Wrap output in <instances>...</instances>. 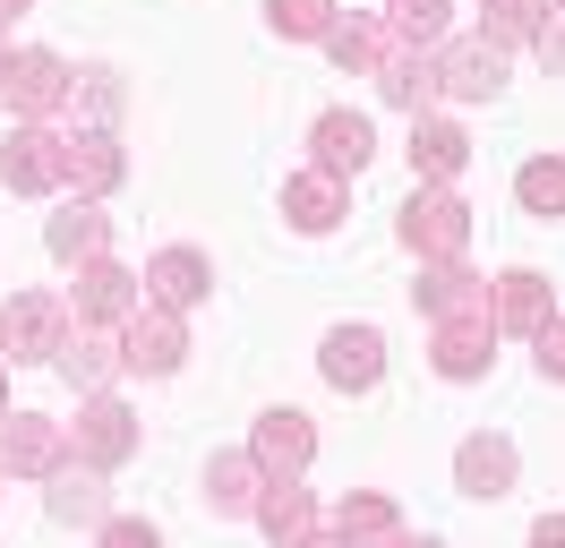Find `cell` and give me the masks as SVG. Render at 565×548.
<instances>
[{"instance_id":"cell-1","label":"cell","mask_w":565,"mask_h":548,"mask_svg":"<svg viewBox=\"0 0 565 548\" xmlns=\"http://www.w3.org/2000/svg\"><path fill=\"white\" fill-rule=\"evenodd\" d=\"M0 180H9L18 198H52V189H70V137L52 129V120H18V129L0 137Z\"/></svg>"},{"instance_id":"cell-2","label":"cell","mask_w":565,"mask_h":548,"mask_svg":"<svg viewBox=\"0 0 565 548\" xmlns=\"http://www.w3.org/2000/svg\"><path fill=\"white\" fill-rule=\"evenodd\" d=\"M394 232H403V249H420V257H462V249H471V205L437 180V189H420V198L403 205Z\"/></svg>"},{"instance_id":"cell-3","label":"cell","mask_w":565,"mask_h":548,"mask_svg":"<svg viewBox=\"0 0 565 548\" xmlns=\"http://www.w3.org/2000/svg\"><path fill=\"white\" fill-rule=\"evenodd\" d=\"M61 335H70V301L52 292H18L0 308V360H61Z\"/></svg>"},{"instance_id":"cell-4","label":"cell","mask_w":565,"mask_h":548,"mask_svg":"<svg viewBox=\"0 0 565 548\" xmlns=\"http://www.w3.org/2000/svg\"><path fill=\"white\" fill-rule=\"evenodd\" d=\"M61 454H70V420H52V411H0V472L52 479Z\"/></svg>"},{"instance_id":"cell-5","label":"cell","mask_w":565,"mask_h":548,"mask_svg":"<svg viewBox=\"0 0 565 548\" xmlns=\"http://www.w3.org/2000/svg\"><path fill=\"white\" fill-rule=\"evenodd\" d=\"M180 360H189V326H180V308H146L138 301V317L120 326V369H138V377H172Z\"/></svg>"},{"instance_id":"cell-6","label":"cell","mask_w":565,"mask_h":548,"mask_svg":"<svg viewBox=\"0 0 565 548\" xmlns=\"http://www.w3.org/2000/svg\"><path fill=\"white\" fill-rule=\"evenodd\" d=\"M428 369L471 386V377L497 369V317H437V335H428Z\"/></svg>"},{"instance_id":"cell-7","label":"cell","mask_w":565,"mask_h":548,"mask_svg":"<svg viewBox=\"0 0 565 548\" xmlns=\"http://www.w3.org/2000/svg\"><path fill=\"white\" fill-rule=\"evenodd\" d=\"M70 445L86 454V463H104V472H111V463H129V454H138V411L95 386L86 411H77V429H70Z\"/></svg>"},{"instance_id":"cell-8","label":"cell","mask_w":565,"mask_h":548,"mask_svg":"<svg viewBox=\"0 0 565 548\" xmlns=\"http://www.w3.org/2000/svg\"><path fill=\"white\" fill-rule=\"evenodd\" d=\"M70 308L95 317V326H129V317H138V274L120 266V257H77Z\"/></svg>"},{"instance_id":"cell-9","label":"cell","mask_w":565,"mask_h":548,"mask_svg":"<svg viewBox=\"0 0 565 548\" xmlns=\"http://www.w3.org/2000/svg\"><path fill=\"white\" fill-rule=\"evenodd\" d=\"M0 86H9V103H18L26 120H52V112L77 95V68L61 61V52H9V77H0Z\"/></svg>"},{"instance_id":"cell-10","label":"cell","mask_w":565,"mask_h":548,"mask_svg":"<svg viewBox=\"0 0 565 548\" xmlns=\"http://www.w3.org/2000/svg\"><path fill=\"white\" fill-rule=\"evenodd\" d=\"M257 531L266 540H291V548H309V540H326V514L309 506V488H300V472H266V488H257Z\"/></svg>"},{"instance_id":"cell-11","label":"cell","mask_w":565,"mask_h":548,"mask_svg":"<svg viewBox=\"0 0 565 548\" xmlns=\"http://www.w3.org/2000/svg\"><path fill=\"white\" fill-rule=\"evenodd\" d=\"M326 52L343 68H360V77H386V68L412 52V34L394 27V18H334V27H326Z\"/></svg>"},{"instance_id":"cell-12","label":"cell","mask_w":565,"mask_h":548,"mask_svg":"<svg viewBox=\"0 0 565 548\" xmlns=\"http://www.w3.org/2000/svg\"><path fill=\"white\" fill-rule=\"evenodd\" d=\"M437 95H455V103H497V95H505V52H497L489 34L446 43V52H437Z\"/></svg>"},{"instance_id":"cell-13","label":"cell","mask_w":565,"mask_h":548,"mask_svg":"<svg viewBox=\"0 0 565 548\" xmlns=\"http://www.w3.org/2000/svg\"><path fill=\"white\" fill-rule=\"evenodd\" d=\"M489 308H497V335H540V326L557 317V283L540 266H505L489 283Z\"/></svg>"},{"instance_id":"cell-14","label":"cell","mask_w":565,"mask_h":548,"mask_svg":"<svg viewBox=\"0 0 565 548\" xmlns=\"http://www.w3.org/2000/svg\"><path fill=\"white\" fill-rule=\"evenodd\" d=\"M412 301H420L428 317H497V308H489V283L462 266V257H420Z\"/></svg>"},{"instance_id":"cell-15","label":"cell","mask_w":565,"mask_h":548,"mask_svg":"<svg viewBox=\"0 0 565 548\" xmlns=\"http://www.w3.org/2000/svg\"><path fill=\"white\" fill-rule=\"evenodd\" d=\"M318 369H326V386L369 394V386L386 377V335H377V326H334V335H326V351H318Z\"/></svg>"},{"instance_id":"cell-16","label":"cell","mask_w":565,"mask_h":548,"mask_svg":"<svg viewBox=\"0 0 565 548\" xmlns=\"http://www.w3.org/2000/svg\"><path fill=\"white\" fill-rule=\"evenodd\" d=\"M326 540H369V548H403V540H412V523H403V506H394L386 488H352V497L334 506V523H326Z\"/></svg>"},{"instance_id":"cell-17","label":"cell","mask_w":565,"mask_h":548,"mask_svg":"<svg viewBox=\"0 0 565 548\" xmlns=\"http://www.w3.org/2000/svg\"><path fill=\"white\" fill-rule=\"evenodd\" d=\"M248 454H257L266 472H309V463H318V429H309V411H291V403L257 411V438H248Z\"/></svg>"},{"instance_id":"cell-18","label":"cell","mask_w":565,"mask_h":548,"mask_svg":"<svg viewBox=\"0 0 565 548\" xmlns=\"http://www.w3.org/2000/svg\"><path fill=\"white\" fill-rule=\"evenodd\" d=\"M455 488L497 506V497L514 488V438H497V429H489V438H462L455 445Z\"/></svg>"},{"instance_id":"cell-19","label":"cell","mask_w":565,"mask_h":548,"mask_svg":"<svg viewBox=\"0 0 565 548\" xmlns=\"http://www.w3.org/2000/svg\"><path fill=\"white\" fill-rule=\"evenodd\" d=\"M43 506H52V523H104V463H86V454H61V463H52V497H43Z\"/></svg>"},{"instance_id":"cell-20","label":"cell","mask_w":565,"mask_h":548,"mask_svg":"<svg viewBox=\"0 0 565 548\" xmlns=\"http://www.w3.org/2000/svg\"><path fill=\"white\" fill-rule=\"evenodd\" d=\"M282 223H291V232H334V223H343V180H334V171H291V180H282Z\"/></svg>"},{"instance_id":"cell-21","label":"cell","mask_w":565,"mask_h":548,"mask_svg":"<svg viewBox=\"0 0 565 548\" xmlns=\"http://www.w3.org/2000/svg\"><path fill=\"white\" fill-rule=\"evenodd\" d=\"M43 249H52V257H70V266H77V257H104V249H111V214L95 198H77V189H70V205L43 223Z\"/></svg>"},{"instance_id":"cell-22","label":"cell","mask_w":565,"mask_h":548,"mask_svg":"<svg viewBox=\"0 0 565 548\" xmlns=\"http://www.w3.org/2000/svg\"><path fill=\"white\" fill-rule=\"evenodd\" d=\"M120 180H129L120 137H111V129H77L70 137V189H77V198H111Z\"/></svg>"},{"instance_id":"cell-23","label":"cell","mask_w":565,"mask_h":548,"mask_svg":"<svg viewBox=\"0 0 565 548\" xmlns=\"http://www.w3.org/2000/svg\"><path fill=\"white\" fill-rule=\"evenodd\" d=\"M309 146H318V171H334V180L369 171V155H377V137H369V120H360V112H318Z\"/></svg>"},{"instance_id":"cell-24","label":"cell","mask_w":565,"mask_h":548,"mask_svg":"<svg viewBox=\"0 0 565 548\" xmlns=\"http://www.w3.org/2000/svg\"><path fill=\"white\" fill-rule=\"evenodd\" d=\"M214 292V266L198 257V249H163V257H146V301L163 308H198Z\"/></svg>"},{"instance_id":"cell-25","label":"cell","mask_w":565,"mask_h":548,"mask_svg":"<svg viewBox=\"0 0 565 548\" xmlns=\"http://www.w3.org/2000/svg\"><path fill=\"white\" fill-rule=\"evenodd\" d=\"M61 369H70L77 386H104V377L120 369V326H95V317H77L70 335H61Z\"/></svg>"},{"instance_id":"cell-26","label":"cell","mask_w":565,"mask_h":548,"mask_svg":"<svg viewBox=\"0 0 565 548\" xmlns=\"http://www.w3.org/2000/svg\"><path fill=\"white\" fill-rule=\"evenodd\" d=\"M462 164H471V137H462L455 120L420 112V120H412V171H420V180H455Z\"/></svg>"},{"instance_id":"cell-27","label":"cell","mask_w":565,"mask_h":548,"mask_svg":"<svg viewBox=\"0 0 565 548\" xmlns=\"http://www.w3.org/2000/svg\"><path fill=\"white\" fill-rule=\"evenodd\" d=\"M257 488H266V463H257V454H214V463H206V497L223 514H248V506H257Z\"/></svg>"},{"instance_id":"cell-28","label":"cell","mask_w":565,"mask_h":548,"mask_svg":"<svg viewBox=\"0 0 565 548\" xmlns=\"http://www.w3.org/2000/svg\"><path fill=\"white\" fill-rule=\"evenodd\" d=\"M514 198H523V214L557 223L565 214V155H531V164L514 171Z\"/></svg>"},{"instance_id":"cell-29","label":"cell","mask_w":565,"mask_h":548,"mask_svg":"<svg viewBox=\"0 0 565 548\" xmlns=\"http://www.w3.org/2000/svg\"><path fill=\"white\" fill-rule=\"evenodd\" d=\"M377 95H386V103H403V112L420 120L428 103H437V61H420V43H412V52H403V61H394L386 77H377Z\"/></svg>"},{"instance_id":"cell-30","label":"cell","mask_w":565,"mask_h":548,"mask_svg":"<svg viewBox=\"0 0 565 548\" xmlns=\"http://www.w3.org/2000/svg\"><path fill=\"white\" fill-rule=\"evenodd\" d=\"M548 9H557V0H480V34H489L497 52H505V43H531Z\"/></svg>"},{"instance_id":"cell-31","label":"cell","mask_w":565,"mask_h":548,"mask_svg":"<svg viewBox=\"0 0 565 548\" xmlns=\"http://www.w3.org/2000/svg\"><path fill=\"white\" fill-rule=\"evenodd\" d=\"M266 18H275V34H291V43H326L334 0H266Z\"/></svg>"},{"instance_id":"cell-32","label":"cell","mask_w":565,"mask_h":548,"mask_svg":"<svg viewBox=\"0 0 565 548\" xmlns=\"http://www.w3.org/2000/svg\"><path fill=\"white\" fill-rule=\"evenodd\" d=\"M446 9H455V0H394L386 18L412 34V43H437V34H446Z\"/></svg>"},{"instance_id":"cell-33","label":"cell","mask_w":565,"mask_h":548,"mask_svg":"<svg viewBox=\"0 0 565 548\" xmlns=\"http://www.w3.org/2000/svg\"><path fill=\"white\" fill-rule=\"evenodd\" d=\"M531 52H540V68H548V77H565V0L548 9V18H540V34H531Z\"/></svg>"},{"instance_id":"cell-34","label":"cell","mask_w":565,"mask_h":548,"mask_svg":"<svg viewBox=\"0 0 565 548\" xmlns=\"http://www.w3.org/2000/svg\"><path fill=\"white\" fill-rule=\"evenodd\" d=\"M95 531H104L111 548H154V540H163V531H154L146 514H111V523H95Z\"/></svg>"},{"instance_id":"cell-35","label":"cell","mask_w":565,"mask_h":548,"mask_svg":"<svg viewBox=\"0 0 565 548\" xmlns=\"http://www.w3.org/2000/svg\"><path fill=\"white\" fill-rule=\"evenodd\" d=\"M531 342H540V369H548V377H565V317H548V326H540Z\"/></svg>"},{"instance_id":"cell-36","label":"cell","mask_w":565,"mask_h":548,"mask_svg":"<svg viewBox=\"0 0 565 548\" xmlns=\"http://www.w3.org/2000/svg\"><path fill=\"white\" fill-rule=\"evenodd\" d=\"M531 540H540V548H557V540H565V514H540V523H531Z\"/></svg>"},{"instance_id":"cell-37","label":"cell","mask_w":565,"mask_h":548,"mask_svg":"<svg viewBox=\"0 0 565 548\" xmlns=\"http://www.w3.org/2000/svg\"><path fill=\"white\" fill-rule=\"evenodd\" d=\"M26 9H35V0H0V27H18V18H26Z\"/></svg>"},{"instance_id":"cell-38","label":"cell","mask_w":565,"mask_h":548,"mask_svg":"<svg viewBox=\"0 0 565 548\" xmlns=\"http://www.w3.org/2000/svg\"><path fill=\"white\" fill-rule=\"evenodd\" d=\"M0 411H9V377H0Z\"/></svg>"},{"instance_id":"cell-39","label":"cell","mask_w":565,"mask_h":548,"mask_svg":"<svg viewBox=\"0 0 565 548\" xmlns=\"http://www.w3.org/2000/svg\"><path fill=\"white\" fill-rule=\"evenodd\" d=\"M0 77H9V52H0Z\"/></svg>"}]
</instances>
